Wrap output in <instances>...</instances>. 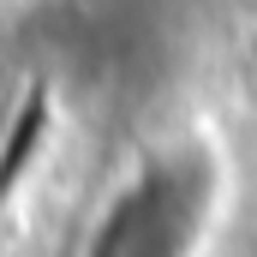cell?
<instances>
[{
    "label": "cell",
    "mask_w": 257,
    "mask_h": 257,
    "mask_svg": "<svg viewBox=\"0 0 257 257\" xmlns=\"http://www.w3.org/2000/svg\"><path fill=\"white\" fill-rule=\"evenodd\" d=\"M42 126H48V90H30V102L18 108V126L6 138V150H0V209H6L12 186L24 180V168H30L36 144H42Z\"/></svg>",
    "instance_id": "6da1fadb"
}]
</instances>
